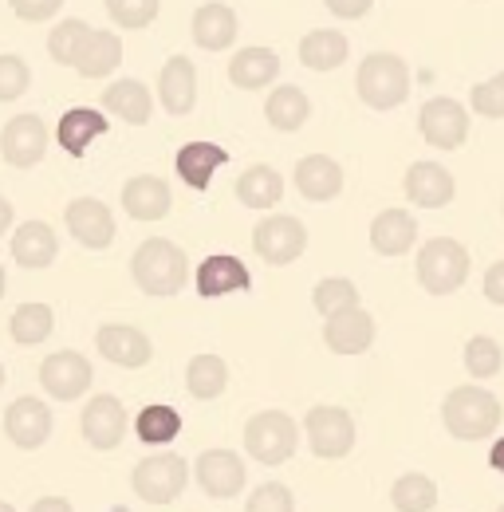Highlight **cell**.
Segmentation results:
<instances>
[{
  "instance_id": "obj_1",
  "label": "cell",
  "mask_w": 504,
  "mask_h": 512,
  "mask_svg": "<svg viewBox=\"0 0 504 512\" xmlns=\"http://www.w3.org/2000/svg\"><path fill=\"white\" fill-rule=\"evenodd\" d=\"M501 418V398L493 390H485L481 383L453 386L445 394V402H441V422H445L449 438H457V442H485V438H493Z\"/></svg>"
},
{
  "instance_id": "obj_2",
  "label": "cell",
  "mask_w": 504,
  "mask_h": 512,
  "mask_svg": "<svg viewBox=\"0 0 504 512\" xmlns=\"http://www.w3.org/2000/svg\"><path fill=\"white\" fill-rule=\"evenodd\" d=\"M130 280L138 284V292L146 296H178L189 280V256L182 245L166 241V237H150L142 241L130 256Z\"/></svg>"
},
{
  "instance_id": "obj_3",
  "label": "cell",
  "mask_w": 504,
  "mask_h": 512,
  "mask_svg": "<svg viewBox=\"0 0 504 512\" xmlns=\"http://www.w3.org/2000/svg\"><path fill=\"white\" fill-rule=\"evenodd\" d=\"M355 91L371 111H394L410 99V67L394 52H371L355 71Z\"/></svg>"
},
{
  "instance_id": "obj_4",
  "label": "cell",
  "mask_w": 504,
  "mask_h": 512,
  "mask_svg": "<svg viewBox=\"0 0 504 512\" xmlns=\"http://www.w3.org/2000/svg\"><path fill=\"white\" fill-rule=\"evenodd\" d=\"M469 268H473V256L461 241L453 237H434L418 249L414 260V272H418V284L430 292V296H453L465 288L469 280Z\"/></svg>"
},
{
  "instance_id": "obj_5",
  "label": "cell",
  "mask_w": 504,
  "mask_h": 512,
  "mask_svg": "<svg viewBox=\"0 0 504 512\" xmlns=\"http://www.w3.org/2000/svg\"><path fill=\"white\" fill-rule=\"evenodd\" d=\"M189 485V465L186 457L178 453H154V457H142L130 473V489L138 501L146 505H170L186 493Z\"/></svg>"
},
{
  "instance_id": "obj_6",
  "label": "cell",
  "mask_w": 504,
  "mask_h": 512,
  "mask_svg": "<svg viewBox=\"0 0 504 512\" xmlns=\"http://www.w3.org/2000/svg\"><path fill=\"white\" fill-rule=\"evenodd\" d=\"M300 446V426L284 410H260L245 426V449L260 465H284Z\"/></svg>"
},
{
  "instance_id": "obj_7",
  "label": "cell",
  "mask_w": 504,
  "mask_h": 512,
  "mask_svg": "<svg viewBox=\"0 0 504 512\" xmlns=\"http://www.w3.org/2000/svg\"><path fill=\"white\" fill-rule=\"evenodd\" d=\"M252 249L264 264L272 268H284L292 260H300L308 249V229L300 217L292 213H276V217H260L256 229H252Z\"/></svg>"
},
{
  "instance_id": "obj_8",
  "label": "cell",
  "mask_w": 504,
  "mask_h": 512,
  "mask_svg": "<svg viewBox=\"0 0 504 512\" xmlns=\"http://www.w3.org/2000/svg\"><path fill=\"white\" fill-rule=\"evenodd\" d=\"M304 434L315 457L339 461L355 449V418L343 406H312L304 418Z\"/></svg>"
},
{
  "instance_id": "obj_9",
  "label": "cell",
  "mask_w": 504,
  "mask_h": 512,
  "mask_svg": "<svg viewBox=\"0 0 504 512\" xmlns=\"http://www.w3.org/2000/svg\"><path fill=\"white\" fill-rule=\"evenodd\" d=\"M418 134L434 146V150H457L469 138V111L449 99V95H434L422 111H418Z\"/></svg>"
},
{
  "instance_id": "obj_10",
  "label": "cell",
  "mask_w": 504,
  "mask_h": 512,
  "mask_svg": "<svg viewBox=\"0 0 504 512\" xmlns=\"http://www.w3.org/2000/svg\"><path fill=\"white\" fill-rule=\"evenodd\" d=\"M0 154L12 170H32L48 154V123L40 115H16L0 130Z\"/></svg>"
},
{
  "instance_id": "obj_11",
  "label": "cell",
  "mask_w": 504,
  "mask_h": 512,
  "mask_svg": "<svg viewBox=\"0 0 504 512\" xmlns=\"http://www.w3.org/2000/svg\"><path fill=\"white\" fill-rule=\"evenodd\" d=\"M126 406L115 394H95L87 406H83V418H79V430H83V442L91 449H119L126 438Z\"/></svg>"
},
{
  "instance_id": "obj_12",
  "label": "cell",
  "mask_w": 504,
  "mask_h": 512,
  "mask_svg": "<svg viewBox=\"0 0 504 512\" xmlns=\"http://www.w3.org/2000/svg\"><path fill=\"white\" fill-rule=\"evenodd\" d=\"M193 477H197L205 497L229 501V497H237L245 489V461L233 449H205L193 461Z\"/></svg>"
},
{
  "instance_id": "obj_13",
  "label": "cell",
  "mask_w": 504,
  "mask_h": 512,
  "mask_svg": "<svg viewBox=\"0 0 504 512\" xmlns=\"http://www.w3.org/2000/svg\"><path fill=\"white\" fill-rule=\"evenodd\" d=\"M63 221H67V233L83 245V249H111L115 241V213L99 201V197H75L67 209H63Z\"/></svg>"
},
{
  "instance_id": "obj_14",
  "label": "cell",
  "mask_w": 504,
  "mask_h": 512,
  "mask_svg": "<svg viewBox=\"0 0 504 512\" xmlns=\"http://www.w3.org/2000/svg\"><path fill=\"white\" fill-rule=\"evenodd\" d=\"M91 383H95V371L79 351H56L40 363V386L56 402H75L79 394L91 390Z\"/></svg>"
},
{
  "instance_id": "obj_15",
  "label": "cell",
  "mask_w": 504,
  "mask_h": 512,
  "mask_svg": "<svg viewBox=\"0 0 504 512\" xmlns=\"http://www.w3.org/2000/svg\"><path fill=\"white\" fill-rule=\"evenodd\" d=\"M4 438L16 449H40L52 438V406L24 394L4 410Z\"/></svg>"
},
{
  "instance_id": "obj_16",
  "label": "cell",
  "mask_w": 504,
  "mask_h": 512,
  "mask_svg": "<svg viewBox=\"0 0 504 512\" xmlns=\"http://www.w3.org/2000/svg\"><path fill=\"white\" fill-rule=\"evenodd\" d=\"M95 351H99L107 363L130 367V371H138V367H146V363L154 359L150 335L138 331V327H130V323H103L99 335H95Z\"/></svg>"
},
{
  "instance_id": "obj_17",
  "label": "cell",
  "mask_w": 504,
  "mask_h": 512,
  "mask_svg": "<svg viewBox=\"0 0 504 512\" xmlns=\"http://www.w3.org/2000/svg\"><path fill=\"white\" fill-rule=\"evenodd\" d=\"M193 284H197L201 300H217V296H229V292H249L252 276L245 268V260H237L229 253H213L197 264Z\"/></svg>"
},
{
  "instance_id": "obj_18",
  "label": "cell",
  "mask_w": 504,
  "mask_h": 512,
  "mask_svg": "<svg viewBox=\"0 0 504 512\" xmlns=\"http://www.w3.org/2000/svg\"><path fill=\"white\" fill-rule=\"evenodd\" d=\"M402 190L418 209H445L457 197V182L441 162H414L402 178Z\"/></svg>"
},
{
  "instance_id": "obj_19",
  "label": "cell",
  "mask_w": 504,
  "mask_h": 512,
  "mask_svg": "<svg viewBox=\"0 0 504 512\" xmlns=\"http://www.w3.org/2000/svg\"><path fill=\"white\" fill-rule=\"evenodd\" d=\"M323 343L335 355H367L371 343H375V320H371V312L359 304L351 312H339V316L323 320Z\"/></svg>"
},
{
  "instance_id": "obj_20",
  "label": "cell",
  "mask_w": 504,
  "mask_h": 512,
  "mask_svg": "<svg viewBox=\"0 0 504 512\" xmlns=\"http://www.w3.org/2000/svg\"><path fill=\"white\" fill-rule=\"evenodd\" d=\"M189 32H193V44H197V48H205V52H225V48L237 44L241 24H237V12H233L229 4L209 0V4H201V8L193 12Z\"/></svg>"
},
{
  "instance_id": "obj_21",
  "label": "cell",
  "mask_w": 504,
  "mask_h": 512,
  "mask_svg": "<svg viewBox=\"0 0 504 512\" xmlns=\"http://www.w3.org/2000/svg\"><path fill=\"white\" fill-rule=\"evenodd\" d=\"M12 260L20 264V268H32V272H40V268H48V264H56V256H60V237H56V229L48 225V221H24L16 233H12Z\"/></svg>"
},
{
  "instance_id": "obj_22",
  "label": "cell",
  "mask_w": 504,
  "mask_h": 512,
  "mask_svg": "<svg viewBox=\"0 0 504 512\" xmlns=\"http://www.w3.org/2000/svg\"><path fill=\"white\" fill-rule=\"evenodd\" d=\"M123 209L126 217H134V221H162L174 209V193L162 178L138 174L123 186Z\"/></svg>"
},
{
  "instance_id": "obj_23",
  "label": "cell",
  "mask_w": 504,
  "mask_h": 512,
  "mask_svg": "<svg viewBox=\"0 0 504 512\" xmlns=\"http://www.w3.org/2000/svg\"><path fill=\"white\" fill-rule=\"evenodd\" d=\"M158 103L170 115H189L197 107V67L186 56H170L158 71Z\"/></svg>"
},
{
  "instance_id": "obj_24",
  "label": "cell",
  "mask_w": 504,
  "mask_h": 512,
  "mask_svg": "<svg viewBox=\"0 0 504 512\" xmlns=\"http://www.w3.org/2000/svg\"><path fill=\"white\" fill-rule=\"evenodd\" d=\"M221 166H229V150L217 142H186L174 158V170L189 190H209V182Z\"/></svg>"
},
{
  "instance_id": "obj_25",
  "label": "cell",
  "mask_w": 504,
  "mask_h": 512,
  "mask_svg": "<svg viewBox=\"0 0 504 512\" xmlns=\"http://www.w3.org/2000/svg\"><path fill=\"white\" fill-rule=\"evenodd\" d=\"M296 190L308 201H335L343 193V166L327 154H308L296 162Z\"/></svg>"
},
{
  "instance_id": "obj_26",
  "label": "cell",
  "mask_w": 504,
  "mask_h": 512,
  "mask_svg": "<svg viewBox=\"0 0 504 512\" xmlns=\"http://www.w3.org/2000/svg\"><path fill=\"white\" fill-rule=\"evenodd\" d=\"M107 130H111V123H107L103 111H95V107H71V111H63V119L56 123V142H60L71 158H83L87 146L95 138H103Z\"/></svg>"
},
{
  "instance_id": "obj_27",
  "label": "cell",
  "mask_w": 504,
  "mask_h": 512,
  "mask_svg": "<svg viewBox=\"0 0 504 512\" xmlns=\"http://www.w3.org/2000/svg\"><path fill=\"white\" fill-rule=\"evenodd\" d=\"M103 111H111L115 119H123L130 127H146L154 115V95L146 91L142 79H115L103 91Z\"/></svg>"
},
{
  "instance_id": "obj_28",
  "label": "cell",
  "mask_w": 504,
  "mask_h": 512,
  "mask_svg": "<svg viewBox=\"0 0 504 512\" xmlns=\"http://www.w3.org/2000/svg\"><path fill=\"white\" fill-rule=\"evenodd\" d=\"M418 241V221L406 209H382L371 221V249L378 256H406Z\"/></svg>"
},
{
  "instance_id": "obj_29",
  "label": "cell",
  "mask_w": 504,
  "mask_h": 512,
  "mask_svg": "<svg viewBox=\"0 0 504 512\" xmlns=\"http://www.w3.org/2000/svg\"><path fill=\"white\" fill-rule=\"evenodd\" d=\"M119 64H123V40L115 32H107V28H91V36L83 40V48H79L71 67L83 79H107Z\"/></svg>"
},
{
  "instance_id": "obj_30",
  "label": "cell",
  "mask_w": 504,
  "mask_h": 512,
  "mask_svg": "<svg viewBox=\"0 0 504 512\" xmlns=\"http://www.w3.org/2000/svg\"><path fill=\"white\" fill-rule=\"evenodd\" d=\"M308 115H312V99H308L304 87H292V83L276 87V91L268 95V103H264V119H268V127H276L280 134L300 130L304 123H308Z\"/></svg>"
},
{
  "instance_id": "obj_31",
  "label": "cell",
  "mask_w": 504,
  "mask_h": 512,
  "mask_svg": "<svg viewBox=\"0 0 504 512\" xmlns=\"http://www.w3.org/2000/svg\"><path fill=\"white\" fill-rule=\"evenodd\" d=\"M347 56H351V44L335 28H315L300 40V64L308 71H335L347 64Z\"/></svg>"
},
{
  "instance_id": "obj_32",
  "label": "cell",
  "mask_w": 504,
  "mask_h": 512,
  "mask_svg": "<svg viewBox=\"0 0 504 512\" xmlns=\"http://www.w3.org/2000/svg\"><path fill=\"white\" fill-rule=\"evenodd\" d=\"M276 75H280V56L272 48H241L229 60V79L241 91H264Z\"/></svg>"
},
{
  "instance_id": "obj_33",
  "label": "cell",
  "mask_w": 504,
  "mask_h": 512,
  "mask_svg": "<svg viewBox=\"0 0 504 512\" xmlns=\"http://www.w3.org/2000/svg\"><path fill=\"white\" fill-rule=\"evenodd\" d=\"M237 201L245 205V209H272V205H280V197H284V178H280V170H272V166H249L241 178H237Z\"/></svg>"
},
{
  "instance_id": "obj_34",
  "label": "cell",
  "mask_w": 504,
  "mask_h": 512,
  "mask_svg": "<svg viewBox=\"0 0 504 512\" xmlns=\"http://www.w3.org/2000/svg\"><path fill=\"white\" fill-rule=\"evenodd\" d=\"M186 386L193 398L213 402L229 390V363L221 355H193L186 367Z\"/></svg>"
},
{
  "instance_id": "obj_35",
  "label": "cell",
  "mask_w": 504,
  "mask_h": 512,
  "mask_svg": "<svg viewBox=\"0 0 504 512\" xmlns=\"http://www.w3.org/2000/svg\"><path fill=\"white\" fill-rule=\"evenodd\" d=\"M56 327V312L48 304H20L8 316V335L16 347H40Z\"/></svg>"
},
{
  "instance_id": "obj_36",
  "label": "cell",
  "mask_w": 504,
  "mask_h": 512,
  "mask_svg": "<svg viewBox=\"0 0 504 512\" xmlns=\"http://www.w3.org/2000/svg\"><path fill=\"white\" fill-rule=\"evenodd\" d=\"M134 434L138 442L146 446H170L178 434H182V414L166 402H154V406H142V414L134 418Z\"/></svg>"
},
{
  "instance_id": "obj_37",
  "label": "cell",
  "mask_w": 504,
  "mask_h": 512,
  "mask_svg": "<svg viewBox=\"0 0 504 512\" xmlns=\"http://www.w3.org/2000/svg\"><path fill=\"white\" fill-rule=\"evenodd\" d=\"M390 505L398 512H430L438 505V485L426 473H402L390 485Z\"/></svg>"
},
{
  "instance_id": "obj_38",
  "label": "cell",
  "mask_w": 504,
  "mask_h": 512,
  "mask_svg": "<svg viewBox=\"0 0 504 512\" xmlns=\"http://www.w3.org/2000/svg\"><path fill=\"white\" fill-rule=\"evenodd\" d=\"M312 304H315V312H319L323 320H331V316H339V312L359 308L363 300H359L355 280H347V276H323V280L315 284Z\"/></svg>"
},
{
  "instance_id": "obj_39",
  "label": "cell",
  "mask_w": 504,
  "mask_h": 512,
  "mask_svg": "<svg viewBox=\"0 0 504 512\" xmlns=\"http://www.w3.org/2000/svg\"><path fill=\"white\" fill-rule=\"evenodd\" d=\"M501 367H504V351L493 335H473V339L465 343V371H469L477 383L501 375Z\"/></svg>"
},
{
  "instance_id": "obj_40",
  "label": "cell",
  "mask_w": 504,
  "mask_h": 512,
  "mask_svg": "<svg viewBox=\"0 0 504 512\" xmlns=\"http://www.w3.org/2000/svg\"><path fill=\"white\" fill-rule=\"evenodd\" d=\"M87 36H91V24H87V20H79V16L63 20V24H56V28L48 32V56L60 67H71Z\"/></svg>"
},
{
  "instance_id": "obj_41",
  "label": "cell",
  "mask_w": 504,
  "mask_h": 512,
  "mask_svg": "<svg viewBox=\"0 0 504 512\" xmlns=\"http://www.w3.org/2000/svg\"><path fill=\"white\" fill-rule=\"evenodd\" d=\"M158 8H162V0H107V16L126 32L150 28L158 20Z\"/></svg>"
},
{
  "instance_id": "obj_42",
  "label": "cell",
  "mask_w": 504,
  "mask_h": 512,
  "mask_svg": "<svg viewBox=\"0 0 504 512\" xmlns=\"http://www.w3.org/2000/svg\"><path fill=\"white\" fill-rule=\"evenodd\" d=\"M28 87H32V67L24 64L20 56L4 52L0 56V103H16Z\"/></svg>"
},
{
  "instance_id": "obj_43",
  "label": "cell",
  "mask_w": 504,
  "mask_h": 512,
  "mask_svg": "<svg viewBox=\"0 0 504 512\" xmlns=\"http://www.w3.org/2000/svg\"><path fill=\"white\" fill-rule=\"evenodd\" d=\"M469 107H473L481 119H504V71H497L493 79H481V83L469 91Z\"/></svg>"
},
{
  "instance_id": "obj_44",
  "label": "cell",
  "mask_w": 504,
  "mask_h": 512,
  "mask_svg": "<svg viewBox=\"0 0 504 512\" xmlns=\"http://www.w3.org/2000/svg\"><path fill=\"white\" fill-rule=\"evenodd\" d=\"M245 512H296V497H292L288 485H280V481H264L260 489H252L249 493Z\"/></svg>"
},
{
  "instance_id": "obj_45",
  "label": "cell",
  "mask_w": 504,
  "mask_h": 512,
  "mask_svg": "<svg viewBox=\"0 0 504 512\" xmlns=\"http://www.w3.org/2000/svg\"><path fill=\"white\" fill-rule=\"evenodd\" d=\"M8 8H12L20 20H28V24H44V20H52V16L60 12L63 0H8Z\"/></svg>"
},
{
  "instance_id": "obj_46",
  "label": "cell",
  "mask_w": 504,
  "mask_h": 512,
  "mask_svg": "<svg viewBox=\"0 0 504 512\" xmlns=\"http://www.w3.org/2000/svg\"><path fill=\"white\" fill-rule=\"evenodd\" d=\"M323 8L339 20H363L375 8V0H323Z\"/></svg>"
},
{
  "instance_id": "obj_47",
  "label": "cell",
  "mask_w": 504,
  "mask_h": 512,
  "mask_svg": "<svg viewBox=\"0 0 504 512\" xmlns=\"http://www.w3.org/2000/svg\"><path fill=\"white\" fill-rule=\"evenodd\" d=\"M485 300L504 308V260L489 264V272H485Z\"/></svg>"
},
{
  "instance_id": "obj_48",
  "label": "cell",
  "mask_w": 504,
  "mask_h": 512,
  "mask_svg": "<svg viewBox=\"0 0 504 512\" xmlns=\"http://www.w3.org/2000/svg\"><path fill=\"white\" fill-rule=\"evenodd\" d=\"M32 512H75L71 509V501H63V497H40Z\"/></svg>"
},
{
  "instance_id": "obj_49",
  "label": "cell",
  "mask_w": 504,
  "mask_h": 512,
  "mask_svg": "<svg viewBox=\"0 0 504 512\" xmlns=\"http://www.w3.org/2000/svg\"><path fill=\"white\" fill-rule=\"evenodd\" d=\"M12 221H16V209H12V201L0 193V237L12 229Z\"/></svg>"
},
{
  "instance_id": "obj_50",
  "label": "cell",
  "mask_w": 504,
  "mask_h": 512,
  "mask_svg": "<svg viewBox=\"0 0 504 512\" xmlns=\"http://www.w3.org/2000/svg\"><path fill=\"white\" fill-rule=\"evenodd\" d=\"M489 465H493L497 473H504V438L501 442H493V449H489Z\"/></svg>"
},
{
  "instance_id": "obj_51",
  "label": "cell",
  "mask_w": 504,
  "mask_h": 512,
  "mask_svg": "<svg viewBox=\"0 0 504 512\" xmlns=\"http://www.w3.org/2000/svg\"><path fill=\"white\" fill-rule=\"evenodd\" d=\"M4 292H8V272H4V264H0V300H4Z\"/></svg>"
},
{
  "instance_id": "obj_52",
  "label": "cell",
  "mask_w": 504,
  "mask_h": 512,
  "mask_svg": "<svg viewBox=\"0 0 504 512\" xmlns=\"http://www.w3.org/2000/svg\"><path fill=\"white\" fill-rule=\"evenodd\" d=\"M0 512H16V509H12V505H8V501H0Z\"/></svg>"
},
{
  "instance_id": "obj_53",
  "label": "cell",
  "mask_w": 504,
  "mask_h": 512,
  "mask_svg": "<svg viewBox=\"0 0 504 512\" xmlns=\"http://www.w3.org/2000/svg\"><path fill=\"white\" fill-rule=\"evenodd\" d=\"M0 390H4V363H0Z\"/></svg>"
},
{
  "instance_id": "obj_54",
  "label": "cell",
  "mask_w": 504,
  "mask_h": 512,
  "mask_svg": "<svg viewBox=\"0 0 504 512\" xmlns=\"http://www.w3.org/2000/svg\"><path fill=\"white\" fill-rule=\"evenodd\" d=\"M497 512H504V505H501V509H497Z\"/></svg>"
}]
</instances>
